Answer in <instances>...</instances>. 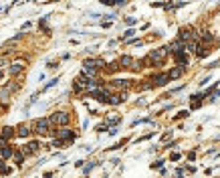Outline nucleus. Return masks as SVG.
Segmentation results:
<instances>
[{"instance_id": "nucleus-22", "label": "nucleus", "mask_w": 220, "mask_h": 178, "mask_svg": "<svg viewBox=\"0 0 220 178\" xmlns=\"http://www.w3.org/2000/svg\"><path fill=\"white\" fill-rule=\"evenodd\" d=\"M2 77H4V73H2V69H0V81H2Z\"/></svg>"}, {"instance_id": "nucleus-21", "label": "nucleus", "mask_w": 220, "mask_h": 178, "mask_svg": "<svg viewBox=\"0 0 220 178\" xmlns=\"http://www.w3.org/2000/svg\"><path fill=\"white\" fill-rule=\"evenodd\" d=\"M2 65H6V61H4V59H0V67H2Z\"/></svg>"}, {"instance_id": "nucleus-17", "label": "nucleus", "mask_w": 220, "mask_h": 178, "mask_svg": "<svg viewBox=\"0 0 220 178\" xmlns=\"http://www.w3.org/2000/svg\"><path fill=\"white\" fill-rule=\"evenodd\" d=\"M57 81H59V77H55V79H51V81L45 85V89H49V87H53V85H57Z\"/></svg>"}, {"instance_id": "nucleus-13", "label": "nucleus", "mask_w": 220, "mask_h": 178, "mask_svg": "<svg viewBox=\"0 0 220 178\" xmlns=\"http://www.w3.org/2000/svg\"><path fill=\"white\" fill-rule=\"evenodd\" d=\"M180 41L182 43L190 41V30H188V28H182V30H180Z\"/></svg>"}, {"instance_id": "nucleus-15", "label": "nucleus", "mask_w": 220, "mask_h": 178, "mask_svg": "<svg viewBox=\"0 0 220 178\" xmlns=\"http://www.w3.org/2000/svg\"><path fill=\"white\" fill-rule=\"evenodd\" d=\"M12 128H4V130H2V140H6V138H12Z\"/></svg>"}, {"instance_id": "nucleus-12", "label": "nucleus", "mask_w": 220, "mask_h": 178, "mask_svg": "<svg viewBox=\"0 0 220 178\" xmlns=\"http://www.w3.org/2000/svg\"><path fill=\"white\" fill-rule=\"evenodd\" d=\"M22 69H24L22 63H12V67H10V75H18Z\"/></svg>"}, {"instance_id": "nucleus-8", "label": "nucleus", "mask_w": 220, "mask_h": 178, "mask_svg": "<svg viewBox=\"0 0 220 178\" xmlns=\"http://www.w3.org/2000/svg\"><path fill=\"white\" fill-rule=\"evenodd\" d=\"M111 85L117 87V89H127L131 85V81H129V79H115V81H111Z\"/></svg>"}, {"instance_id": "nucleus-11", "label": "nucleus", "mask_w": 220, "mask_h": 178, "mask_svg": "<svg viewBox=\"0 0 220 178\" xmlns=\"http://www.w3.org/2000/svg\"><path fill=\"white\" fill-rule=\"evenodd\" d=\"M117 65H121V67H131V65H134V59H131V57H121L119 59V63H117Z\"/></svg>"}, {"instance_id": "nucleus-10", "label": "nucleus", "mask_w": 220, "mask_h": 178, "mask_svg": "<svg viewBox=\"0 0 220 178\" xmlns=\"http://www.w3.org/2000/svg\"><path fill=\"white\" fill-rule=\"evenodd\" d=\"M73 138H75V134H73V132H69V130H61L59 132V140H61V142H63V140H69V142H71Z\"/></svg>"}, {"instance_id": "nucleus-18", "label": "nucleus", "mask_w": 220, "mask_h": 178, "mask_svg": "<svg viewBox=\"0 0 220 178\" xmlns=\"http://www.w3.org/2000/svg\"><path fill=\"white\" fill-rule=\"evenodd\" d=\"M134 33H135L134 28H129V30H125V33H123V37H121V39H129V37H131Z\"/></svg>"}, {"instance_id": "nucleus-9", "label": "nucleus", "mask_w": 220, "mask_h": 178, "mask_svg": "<svg viewBox=\"0 0 220 178\" xmlns=\"http://www.w3.org/2000/svg\"><path fill=\"white\" fill-rule=\"evenodd\" d=\"M174 57H176V61L182 63V65H186V63H188V55L184 53V51H174Z\"/></svg>"}, {"instance_id": "nucleus-14", "label": "nucleus", "mask_w": 220, "mask_h": 178, "mask_svg": "<svg viewBox=\"0 0 220 178\" xmlns=\"http://www.w3.org/2000/svg\"><path fill=\"white\" fill-rule=\"evenodd\" d=\"M28 134H30V130H28L27 126H20V128H18V136L20 138H27Z\"/></svg>"}, {"instance_id": "nucleus-4", "label": "nucleus", "mask_w": 220, "mask_h": 178, "mask_svg": "<svg viewBox=\"0 0 220 178\" xmlns=\"http://www.w3.org/2000/svg\"><path fill=\"white\" fill-rule=\"evenodd\" d=\"M103 65H105L103 59H87V61L83 63L85 69H99V67H103Z\"/></svg>"}, {"instance_id": "nucleus-7", "label": "nucleus", "mask_w": 220, "mask_h": 178, "mask_svg": "<svg viewBox=\"0 0 220 178\" xmlns=\"http://www.w3.org/2000/svg\"><path fill=\"white\" fill-rule=\"evenodd\" d=\"M152 81H153V85H158V87H160V85H166V83L170 81V77H168V73H162V75H156Z\"/></svg>"}, {"instance_id": "nucleus-3", "label": "nucleus", "mask_w": 220, "mask_h": 178, "mask_svg": "<svg viewBox=\"0 0 220 178\" xmlns=\"http://www.w3.org/2000/svg\"><path fill=\"white\" fill-rule=\"evenodd\" d=\"M51 123H57V126H67V123H69V113H65V111H57V113H53Z\"/></svg>"}, {"instance_id": "nucleus-6", "label": "nucleus", "mask_w": 220, "mask_h": 178, "mask_svg": "<svg viewBox=\"0 0 220 178\" xmlns=\"http://www.w3.org/2000/svg\"><path fill=\"white\" fill-rule=\"evenodd\" d=\"M36 150H39V142H30V144L22 146V156H30V154H34Z\"/></svg>"}, {"instance_id": "nucleus-1", "label": "nucleus", "mask_w": 220, "mask_h": 178, "mask_svg": "<svg viewBox=\"0 0 220 178\" xmlns=\"http://www.w3.org/2000/svg\"><path fill=\"white\" fill-rule=\"evenodd\" d=\"M168 51H170L168 47L156 49V51H152V53L147 55V61H152V63H162V61H164V59L168 57Z\"/></svg>"}, {"instance_id": "nucleus-2", "label": "nucleus", "mask_w": 220, "mask_h": 178, "mask_svg": "<svg viewBox=\"0 0 220 178\" xmlns=\"http://www.w3.org/2000/svg\"><path fill=\"white\" fill-rule=\"evenodd\" d=\"M49 130H51V119L42 117V119H36L34 122V132L36 134H49Z\"/></svg>"}, {"instance_id": "nucleus-16", "label": "nucleus", "mask_w": 220, "mask_h": 178, "mask_svg": "<svg viewBox=\"0 0 220 178\" xmlns=\"http://www.w3.org/2000/svg\"><path fill=\"white\" fill-rule=\"evenodd\" d=\"M10 156H12V150L6 148V146H2V158H10Z\"/></svg>"}, {"instance_id": "nucleus-5", "label": "nucleus", "mask_w": 220, "mask_h": 178, "mask_svg": "<svg viewBox=\"0 0 220 178\" xmlns=\"http://www.w3.org/2000/svg\"><path fill=\"white\" fill-rule=\"evenodd\" d=\"M184 73H186V65H178L176 69H172V71L168 73V77H170V79H178V77H182Z\"/></svg>"}, {"instance_id": "nucleus-19", "label": "nucleus", "mask_w": 220, "mask_h": 178, "mask_svg": "<svg viewBox=\"0 0 220 178\" xmlns=\"http://www.w3.org/2000/svg\"><path fill=\"white\" fill-rule=\"evenodd\" d=\"M14 160H16V164H22V154H16V156H14Z\"/></svg>"}, {"instance_id": "nucleus-20", "label": "nucleus", "mask_w": 220, "mask_h": 178, "mask_svg": "<svg viewBox=\"0 0 220 178\" xmlns=\"http://www.w3.org/2000/svg\"><path fill=\"white\" fill-rule=\"evenodd\" d=\"M186 116H188V111H180V113L176 116V119H180V117H186Z\"/></svg>"}]
</instances>
